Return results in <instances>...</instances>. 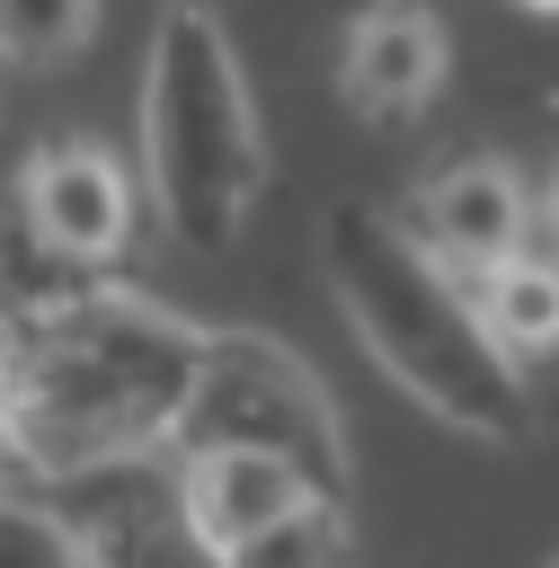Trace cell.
<instances>
[{
  "instance_id": "cell-1",
  "label": "cell",
  "mask_w": 559,
  "mask_h": 568,
  "mask_svg": "<svg viewBox=\"0 0 559 568\" xmlns=\"http://www.w3.org/2000/svg\"><path fill=\"white\" fill-rule=\"evenodd\" d=\"M0 328H9L0 453L53 488L115 470V462H151L177 435L186 390L204 373V337H213L142 293H106V284L35 293Z\"/></svg>"
},
{
  "instance_id": "cell-2",
  "label": "cell",
  "mask_w": 559,
  "mask_h": 568,
  "mask_svg": "<svg viewBox=\"0 0 559 568\" xmlns=\"http://www.w3.org/2000/svg\"><path fill=\"white\" fill-rule=\"evenodd\" d=\"M319 266H328L337 311H346V328L364 337V355H373L417 408H435L444 426H461V435H479V444H515V435H524V417H532L524 364L488 337L479 293H461V275L435 266L426 240H417L399 213H382V204H364V195L328 204V222H319Z\"/></svg>"
},
{
  "instance_id": "cell-3",
  "label": "cell",
  "mask_w": 559,
  "mask_h": 568,
  "mask_svg": "<svg viewBox=\"0 0 559 568\" xmlns=\"http://www.w3.org/2000/svg\"><path fill=\"white\" fill-rule=\"evenodd\" d=\"M142 186L151 213L169 222L177 248L222 257L240 248L257 186H266V142H257V98L240 71V44L213 9H169L151 27L142 62Z\"/></svg>"
},
{
  "instance_id": "cell-4",
  "label": "cell",
  "mask_w": 559,
  "mask_h": 568,
  "mask_svg": "<svg viewBox=\"0 0 559 568\" xmlns=\"http://www.w3.org/2000/svg\"><path fill=\"white\" fill-rule=\"evenodd\" d=\"M169 444H177V462H195V453H266V462H293L328 506H346V488H355V462H346V426H337L328 382L284 337H257V328H213L204 337V373H195L186 417H177Z\"/></svg>"
},
{
  "instance_id": "cell-5",
  "label": "cell",
  "mask_w": 559,
  "mask_h": 568,
  "mask_svg": "<svg viewBox=\"0 0 559 568\" xmlns=\"http://www.w3.org/2000/svg\"><path fill=\"white\" fill-rule=\"evenodd\" d=\"M71 506H53L80 541V568H222L213 550H195L186 506H177V470L151 462H115L89 479H62Z\"/></svg>"
},
{
  "instance_id": "cell-6",
  "label": "cell",
  "mask_w": 559,
  "mask_h": 568,
  "mask_svg": "<svg viewBox=\"0 0 559 568\" xmlns=\"http://www.w3.org/2000/svg\"><path fill=\"white\" fill-rule=\"evenodd\" d=\"M18 222L62 257V266H106L133 231V178L98 142H53L18 169Z\"/></svg>"
},
{
  "instance_id": "cell-7",
  "label": "cell",
  "mask_w": 559,
  "mask_h": 568,
  "mask_svg": "<svg viewBox=\"0 0 559 568\" xmlns=\"http://www.w3.org/2000/svg\"><path fill=\"white\" fill-rule=\"evenodd\" d=\"M408 231L426 240L435 266H453V275L479 284V275H497L506 257H524V240H532V195H524V178H515L506 160H453V169H435V178L417 186Z\"/></svg>"
},
{
  "instance_id": "cell-8",
  "label": "cell",
  "mask_w": 559,
  "mask_h": 568,
  "mask_svg": "<svg viewBox=\"0 0 559 568\" xmlns=\"http://www.w3.org/2000/svg\"><path fill=\"white\" fill-rule=\"evenodd\" d=\"M319 488L293 470V462H266V453H195L177 462V506H186V532L195 550L231 559L248 550L257 532H275L284 515H302Z\"/></svg>"
},
{
  "instance_id": "cell-9",
  "label": "cell",
  "mask_w": 559,
  "mask_h": 568,
  "mask_svg": "<svg viewBox=\"0 0 559 568\" xmlns=\"http://www.w3.org/2000/svg\"><path fill=\"white\" fill-rule=\"evenodd\" d=\"M337 89L364 124H408L444 89V27L426 9H364L337 53Z\"/></svg>"
},
{
  "instance_id": "cell-10",
  "label": "cell",
  "mask_w": 559,
  "mask_h": 568,
  "mask_svg": "<svg viewBox=\"0 0 559 568\" xmlns=\"http://www.w3.org/2000/svg\"><path fill=\"white\" fill-rule=\"evenodd\" d=\"M479 293V320H488V337L524 364V355H550L559 346V257H506L497 275H479L470 284Z\"/></svg>"
},
{
  "instance_id": "cell-11",
  "label": "cell",
  "mask_w": 559,
  "mask_h": 568,
  "mask_svg": "<svg viewBox=\"0 0 559 568\" xmlns=\"http://www.w3.org/2000/svg\"><path fill=\"white\" fill-rule=\"evenodd\" d=\"M98 36V9L89 0H0V62H62Z\"/></svg>"
},
{
  "instance_id": "cell-12",
  "label": "cell",
  "mask_w": 559,
  "mask_h": 568,
  "mask_svg": "<svg viewBox=\"0 0 559 568\" xmlns=\"http://www.w3.org/2000/svg\"><path fill=\"white\" fill-rule=\"evenodd\" d=\"M222 568H346V506L311 497L302 515H284L275 532H257V541L231 550Z\"/></svg>"
},
{
  "instance_id": "cell-13",
  "label": "cell",
  "mask_w": 559,
  "mask_h": 568,
  "mask_svg": "<svg viewBox=\"0 0 559 568\" xmlns=\"http://www.w3.org/2000/svg\"><path fill=\"white\" fill-rule=\"evenodd\" d=\"M0 568H80V541L53 506L0 497Z\"/></svg>"
},
{
  "instance_id": "cell-14",
  "label": "cell",
  "mask_w": 559,
  "mask_h": 568,
  "mask_svg": "<svg viewBox=\"0 0 559 568\" xmlns=\"http://www.w3.org/2000/svg\"><path fill=\"white\" fill-rule=\"evenodd\" d=\"M0 408H9V328H0Z\"/></svg>"
},
{
  "instance_id": "cell-15",
  "label": "cell",
  "mask_w": 559,
  "mask_h": 568,
  "mask_svg": "<svg viewBox=\"0 0 559 568\" xmlns=\"http://www.w3.org/2000/svg\"><path fill=\"white\" fill-rule=\"evenodd\" d=\"M550 222H559V178H550Z\"/></svg>"
},
{
  "instance_id": "cell-16",
  "label": "cell",
  "mask_w": 559,
  "mask_h": 568,
  "mask_svg": "<svg viewBox=\"0 0 559 568\" xmlns=\"http://www.w3.org/2000/svg\"><path fill=\"white\" fill-rule=\"evenodd\" d=\"M550 568H559V559H550Z\"/></svg>"
}]
</instances>
